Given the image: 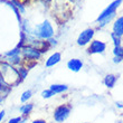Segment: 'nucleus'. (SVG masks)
I'll list each match as a JSON object with an SVG mask.
<instances>
[{
  "label": "nucleus",
  "instance_id": "obj_7",
  "mask_svg": "<svg viewBox=\"0 0 123 123\" xmlns=\"http://www.w3.org/2000/svg\"><path fill=\"white\" fill-rule=\"evenodd\" d=\"M106 50V44L98 39H93L87 47V54L95 55V54H104Z\"/></svg>",
  "mask_w": 123,
  "mask_h": 123
},
{
  "label": "nucleus",
  "instance_id": "obj_25",
  "mask_svg": "<svg viewBox=\"0 0 123 123\" xmlns=\"http://www.w3.org/2000/svg\"><path fill=\"white\" fill-rule=\"evenodd\" d=\"M47 42H48V44H49V46H50V47H54V46L57 45V40H56L54 37H53V38H50V39H48Z\"/></svg>",
  "mask_w": 123,
  "mask_h": 123
},
{
  "label": "nucleus",
  "instance_id": "obj_26",
  "mask_svg": "<svg viewBox=\"0 0 123 123\" xmlns=\"http://www.w3.org/2000/svg\"><path fill=\"white\" fill-rule=\"evenodd\" d=\"M5 115H6V111L2 110L1 112H0V123L2 122V120H3V117H5Z\"/></svg>",
  "mask_w": 123,
  "mask_h": 123
},
{
  "label": "nucleus",
  "instance_id": "obj_20",
  "mask_svg": "<svg viewBox=\"0 0 123 123\" xmlns=\"http://www.w3.org/2000/svg\"><path fill=\"white\" fill-rule=\"evenodd\" d=\"M113 55L114 57H120L123 59V46H114L113 48Z\"/></svg>",
  "mask_w": 123,
  "mask_h": 123
},
{
  "label": "nucleus",
  "instance_id": "obj_9",
  "mask_svg": "<svg viewBox=\"0 0 123 123\" xmlns=\"http://www.w3.org/2000/svg\"><path fill=\"white\" fill-rule=\"evenodd\" d=\"M61 61H62V54L59 52H55V53H53L52 55L46 59L45 65L47 68H50V67H53V66L57 65Z\"/></svg>",
  "mask_w": 123,
  "mask_h": 123
},
{
  "label": "nucleus",
  "instance_id": "obj_32",
  "mask_svg": "<svg viewBox=\"0 0 123 123\" xmlns=\"http://www.w3.org/2000/svg\"><path fill=\"white\" fill-rule=\"evenodd\" d=\"M84 123H86V122H84Z\"/></svg>",
  "mask_w": 123,
  "mask_h": 123
},
{
  "label": "nucleus",
  "instance_id": "obj_23",
  "mask_svg": "<svg viewBox=\"0 0 123 123\" xmlns=\"http://www.w3.org/2000/svg\"><path fill=\"white\" fill-rule=\"evenodd\" d=\"M42 97L43 98H50V97H53L55 94H54V92H52L49 88H47V90H44V91L42 92Z\"/></svg>",
  "mask_w": 123,
  "mask_h": 123
},
{
  "label": "nucleus",
  "instance_id": "obj_3",
  "mask_svg": "<svg viewBox=\"0 0 123 123\" xmlns=\"http://www.w3.org/2000/svg\"><path fill=\"white\" fill-rule=\"evenodd\" d=\"M43 54L40 50L30 45H25L21 47V57L26 63L29 62H37L42 58Z\"/></svg>",
  "mask_w": 123,
  "mask_h": 123
},
{
  "label": "nucleus",
  "instance_id": "obj_1",
  "mask_svg": "<svg viewBox=\"0 0 123 123\" xmlns=\"http://www.w3.org/2000/svg\"><path fill=\"white\" fill-rule=\"evenodd\" d=\"M0 77L6 82L7 84H9L11 87L13 85L20 83L19 73L17 71V67L10 65L7 62H1L0 63Z\"/></svg>",
  "mask_w": 123,
  "mask_h": 123
},
{
  "label": "nucleus",
  "instance_id": "obj_12",
  "mask_svg": "<svg viewBox=\"0 0 123 123\" xmlns=\"http://www.w3.org/2000/svg\"><path fill=\"white\" fill-rule=\"evenodd\" d=\"M10 92H11V86L9 84H7L6 82L0 77V97L3 100L5 97L8 96V94Z\"/></svg>",
  "mask_w": 123,
  "mask_h": 123
},
{
  "label": "nucleus",
  "instance_id": "obj_29",
  "mask_svg": "<svg viewBox=\"0 0 123 123\" xmlns=\"http://www.w3.org/2000/svg\"><path fill=\"white\" fill-rule=\"evenodd\" d=\"M31 123H47L45 120H43V119H37V120H34Z\"/></svg>",
  "mask_w": 123,
  "mask_h": 123
},
{
  "label": "nucleus",
  "instance_id": "obj_24",
  "mask_svg": "<svg viewBox=\"0 0 123 123\" xmlns=\"http://www.w3.org/2000/svg\"><path fill=\"white\" fill-rule=\"evenodd\" d=\"M21 121H23V117H21V115H19V117H16L10 119V120L8 121L7 123H21Z\"/></svg>",
  "mask_w": 123,
  "mask_h": 123
},
{
  "label": "nucleus",
  "instance_id": "obj_31",
  "mask_svg": "<svg viewBox=\"0 0 123 123\" xmlns=\"http://www.w3.org/2000/svg\"><path fill=\"white\" fill-rule=\"evenodd\" d=\"M1 102H2V98H1V97H0V103H1Z\"/></svg>",
  "mask_w": 123,
  "mask_h": 123
},
{
  "label": "nucleus",
  "instance_id": "obj_8",
  "mask_svg": "<svg viewBox=\"0 0 123 123\" xmlns=\"http://www.w3.org/2000/svg\"><path fill=\"white\" fill-rule=\"evenodd\" d=\"M83 66H84L83 62H82L81 59H78V58H72L67 62V68L69 69V71L74 72V73L80 72L82 68H83Z\"/></svg>",
  "mask_w": 123,
  "mask_h": 123
},
{
  "label": "nucleus",
  "instance_id": "obj_4",
  "mask_svg": "<svg viewBox=\"0 0 123 123\" xmlns=\"http://www.w3.org/2000/svg\"><path fill=\"white\" fill-rule=\"evenodd\" d=\"M71 113H72V105H69V104H61L55 109L53 117H54L56 122L62 123L67 120L69 115H71Z\"/></svg>",
  "mask_w": 123,
  "mask_h": 123
},
{
  "label": "nucleus",
  "instance_id": "obj_21",
  "mask_svg": "<svg viewBox=\"0 0 123 123\" xmlns=\"http://www.w3.org/2000/svg\"><path fill=\"white\" fill-rule=\"evenodd\" d=\"M11 2H12V5L16 7L17 9L19 10L20 13H25V12H26V8H25V6H24L20 1H18V0H11Z\"/></svg>",
  "mask_w": 123,
  "mask_h": 123
},
{
  "label": "nucleus",
  "instance_id": "obj_14",
  "mask_svg": "<svg viewBox=\"0 0 123 123\" xmlns=\"http://www.w3.org/2000/svg\"><path fill=\"white\" fill-rule=\"evenodd\" d=\"M32 109H34V104L32 103L23 104V105L19 107V112L21 113V117H27L30 113H31Z\"/></svg>",
  "mask_w": 123,
  "mask_h": 123
},
{
  "label": "nucleus",
  "instance_id": "obj_11",
  "mask_svg": "<svg viewBox=\"0 0 123 123\" xmlns=\"http://www.w3.org/2000/svg\"><path fill=\"white\" fill-rule=\"evenodd\" d=\"M117 78L119 77H117V75L107 74V75H105V77H104L103 83H104V85H105L107 88H113L114 86H115V84H117Z\"/></svg>",
  "mask_w": 123,
  "mask_h": 123
},
{
  "label": "nucleus",
  "instance_id": "obj_19",
  "mask_svg": "<svg viewBox=\"0 0 123 123\" xmlns=\"http://www.w3.org/2000/svg\"><path fill=\"white\" fill-rule=\"evenodd\" d=\"M17 71L19 73V77H20V81H24L26 78L27 74H28V69H27L25 66H19L17 67Z\"/></svg>",
  "mask_w": 123,
  "mask_h": 123
},
{
  "label": "nucleus",
  "instance_id": "obj_10",
  "mask_svg": "<svg viewBox=\"0 0 123 123\" xmlns=\"http://www.w3.org/2000/svg\"><path fill=\"white\" fill-rule=\"evenodd\" d=\"M113 34L122 37L123 36V16L117 17L113 23Z\"/></svg>",
  "mask_w": 123,
  "mask_h": 123
},
{
  "label": "nucleus",
  "instance_id": "obj_27",
  "mask_svg": "<svg viewBox=\"0 0 123 123\" xmlns=\"http://www.w3.org/2000/svg\"><path fill=\"white\" fill-rule=\"evenodd\" d=\"M123 59L122 58H120V57H114L113 58V63L114 64H119V63H121Z\"/></svg>",
  "mask_w": 123,
  "mask_h": 123
},
{
  "label": "nucleus",
  "instance_id": "obj_15",
  "mask_svg": "<svg viewBox=\"0 0 123 123\" xmlns=\"http://www.w3.org/2000/svg\"><path fill=\"white\" fill-rule=\"evenodd\" d=\"M5 62L9 63L10 65H12V66L16 67L17 65H20L23 63L24 59L21 57V55H17V56H11V57H7V58H5Z\"/></svg>",
  "mask_w": 123,
  "mask_h": 123
},
{
  "label": "nucleus",
  "instance_id": "obj_2",
  "mask_svg": "<svg viewBox=\"0 0 123 123\" xmlns=\"http://www.w3.org/2000/svg\"><path fill=\"white\" fill-rule=\"evenodd\" d=\"M31 35L40 40H48L54 37L55 30L49 20H44L42 24L36 25L35 28L31 30Z\"/></svg>",
  "mask_w": 123,
  "mask_h": 123
},
{
  "label": "nucleus",
  "instance_id": "obj_17",
  "mask_svg": "<svg viewBox=\"0 0 123 123\" xmlns=\"http://www.w3.org/2000/svg\"><path fill=\"white\" fill-rule=\"evenodd\" d=\"M115 16H117V13H114V15H111V16L106 17V18H104L103 20H101L100 23H97L98 24V28H104V27L106 26L107 24H110L112 20L115 18Z\"/></svg>",
  "mask_w": 123,
  "mask_h": 123
},
{
  "label": "nucleus",
  "instance_id": "obj_30",
  "mask_svg": "<svg viewBox=\"0 0 123 123\" xmlns=\"http://www.w3.org/2000/svg\"><path fill=\"white\" fill-rule=\"evenodd\" d=\"M65 1H69V2H75V0H65Z\"/></svg>",
  "mask_w": 123,
  "mask_h": 123
},
{
  "label": "nucleus",
  "instance_id": "obj_13",
  "mask_svg": "<svg viewBox=\"0 0 123 123\" xmlns=\"http://www.w3.org/2000/svg\"><path fill=\"white\" fill-rule=\"evenodd\" d=\"M49 90L54 92V94H62L68 91V86L66 84H52L49 86Z\"/></svg>",
  "mask_w": 123,
  "mask_h": 123
},
{
  "label": "nucleus",
  "instance_id": "obj_5",
  "mask_svg": "<svg viewBox=\"0 0 123 123\" xmlns=\"http://www.w3.org/2000/svg\"><path fill=\"white\" fill-rule=\"evenodd\" d=\"M122 2H123V0H114V1H112V2L98 15V17L96 18V23H100L101 20H103L104 18H106V17L111 16V15L117 13V8L122 5Z\"/></svg>",
  "mask_w": 123,
  "mask_h": 123
},
{
  "label": "nucleus",
  "instance_id": "obj_18",
  "mask_svg": "<svg viewBox=\"0 0 123 123\" xmlns=\"http://www.w3.org/2000/svg\"><path fill=\"white\" fill-rule=\"evenodd\" d=\"M31 96H32V91L31 90H27V91H25L23 94H21V96H20L21 103H27V102L31 98Z\"/></svg>",
  "mask_w": 123,
  "mask_h": 123
},
{
  "label": "nucleus",
  "instance_id": "obj_22",
  "mask_svg": "<svg viewBox=\"0 0 123 123\" xmlns=\"http://www.w3.org/2000/svg\"><path fill=\"white\" fill-rule=\"evenodd\" d=\"M111 39H112V42H113L114 46H121V37L120 36L115 35V34H113V32H111Z\"/></svg>",
  "mask_w": 123,
  "mask_h": 123
},
{
  "label": "nucleus",
  "instance_id": "obj_28",
  "mask_svg": "<svg viewBox=\"0 0 123 123\" xmlns=\"http://www.w3.org/2000/svg\"><path fill=\"white\" fill-rule=\"evenodd\" d=\"M115 106L119 107V109H123V102H119V101H117V102H115Z\"/></svg>",
  "mask_w": 123,
  "mask_h": 123
},
{
  "label": "nucleus",
  "instance_id": "obj_6",
  "mask_svg": "<svg viewBox=\"0 0 123 123\" xmlns=\"http://www.w3.org/2000/svg\"><path fill=\"white\" fill-rule=\"evenodd\" d=\"M94 36H95V29L94 28H86L78 35L76 43H77L78 46H82V47L87 46L93 40Z\"/></svg>",
  "mask_w": 123,
  "mask_h": 123
},
{
  "label": "nucleus",
  "instance_id": "obj_16",
  "mask_svg": "<svg viewBox=\"0 0 123 123\" xmlns=\"http://www.w3.org/2000/svg\"><path fill=\"white\" fill-rule=\"evenodd\" d=\"M17 55H21V48L19 47H15L11 50H8L3 54V57L7 58V57H11V56H17Z\"/></svg>",
  "mask_w": 123,
  "mask_h": 123
}]
</instances>
